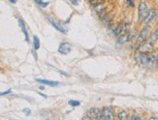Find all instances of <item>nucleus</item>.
I'll list each match as a JSON object with an SVG mask.
<instances>
[{"label":"nucleus","instance_id":"nucleus-20","mask_svg":"<svg viewBox=\"0 0 158 120\" xmlns=\"http://www.w3.org/2000/svg\"><path fill=\"white\" fill-rule=\"evenodd\" d=\"M126 1H127V4L130 7H133L134 6V1H133V0H126Z\"/></svg>","mask_w":158,"mask_h":120},{"label":"nucleus","instance_id":"nucleus-8","mask_svg":"<svg viewBox=\"0 0 158 120\" xmlns=\"http://www.w3.org/2000/svg\"><path fill=\"white\" fill-rule=\"evenodd\" d=\"M71 49H72L71 44L68 43V42H63V43H61L58 47V52L62 54H68V53H70Z\"/></svg>","mask_w":158,"mask_h":120},{"label":"nucleus","instance_id":"nucleus-9","mask_svg":"<svg viewBox=\"0 0 158 120\" xmlns=\"http://www.w3.org/2000/svg\"><path fill=\"white\" fill-rule=\"evenodd\" d=\"M102 118L104 119H109V120H113L114 119V114L112 110V109L110 107H104L102 110Z\"/></svg>","mask_w":158,"mask_h":120},{"label":"nucleus","instance_id":"nucleus-13","mask_svg":"<svg viewBox=\"0 0 158 120\" xmlns=\"http://www.w3.org/2000/svg\"><path fill=\"white\" fill-rule=\"evenodd\" d=\"M36 81L39 82V83H42V84H46V85H50V86H56V85H58V82H57V81H54L37 79Z\"/></svg>","mask_w":158,"mask_h":120},{"label":"nucleus","instance_id":"nucleus-15","mask_svg":"<svg viewBox=\"0 0 158 120\" xmlns=\"http://www.w3.org/2000/svg\"><path fill=\"white\" fill-rule=\"evenodd\" d=\"M118 117L120 119V120H126L128 119V114L125 111V110H121L118 112Z\"/></svg>","mask_w":158,"mask_h":120},{"label":"nucleus","instance_id":"nucleus-11","mask_svg":"<svg viewBox=\"0 0 158 120\" xmlns=\"http://www.w3.org/2000/svg\"><path fill=\"white\" fill-rule=\"evenodd\" d=\"M50 23H51V24H52L54 28H56V30H58L59 32L63 33V34L67 33V31L65 30V28H64L62 25H61L60 23H58L54 19H50Z\"/></svg>","mask_w":158,"mask_h":120},{"label":"nucleus","instance_id":"nucleus-22","mask_svg":"<svg viewBox=\"0 0 158 120\" xmlns=\"http://www.w3.org/2000/svg\"><path fill=\"white\" fill-rule=\"evenodd\" d=\"M9 93H11V89H9V90H7V91H5V92H1L0 93V95H7V94H9Z\"/></svg>","mask_w":158,"mask_h":120},{"label":"nucleus","instance_id":"nucleus-3","mask_svg":"<svg viewBox=\"0 0 158 120\" xmlns=\"http://www.w3.org/2000/svg\"><path fill=\"white\" fill-rule=\"evenodd\" d=\"M148 12V9L147 3L145 1L140 2L139 7H138V20H139V23H143V20L145 19Z\"/></svg>","mask_w":158,"mask_h":120},{"label":"nucleus","instance_id":"nucleus-12","mask_svg":"<svg viewBox=\"0 0 158 120\" xmlns=\"http://www.w3.org/2000/svg\"><path fill=\"white\" fill-rule=\"evenodd\" d=\"M19 26L22 28V31L23 33L24 34V38H25V41L28 43L29 42V37H28V32H27V29H26V26H25V23H23V20L22 19H19Z\"/></svg>","mask_w":158,"mask_h":120},{"label":"nucleus","instance_id":"nucleus-21","mask_svg":"<svg viewBox=\"0 0 158 120\" xmlns=\"http://www.w3.org/2000/svg\"><path fill=\"white\" fill-rule=\"evenodd\" d=\"M23 111H24V114H25L26 115H29V114H30V112H31V110H30L29 109H23Z\"/></svg>","mask_w":158,"mask_h":120},{"label":"nucleus","instance_id":"nucleus-7","mask_svg":"<svg viewBox=\"0 0 158 120\" xmlns=\"http://www.w3.org/2000/svg\"><path fill=\"white\" fill-rule=\"evenodd\" d=\"M88 117L90 119H102V110L96 108H92L88 110Z\"/></svg>","mask_w":158,"mask_h":120},{"label":"nucleus","instance_id":"nucleus-2","mask_svg":"<svg viewBox=\"0 0 158 120\" xmlns=\"http://www.w3.org/2000/svg\"><path fill=\"white\" fill-rule=\"evenodd\" d=\"M150 34V29H149V26L148 25H145L143 27V29L140 31L138 37H137V40H136V47L139 48L141 45H143V43L146 42V40L148 38Z\"/></svg>","mask_w":158,"mask_h":120},{"label":"nucleus","instance_id":"nucleus-1","mask_svg":"<svg viewBox=\"0 0 158 120\" xmlns=\"http://www.w3.org/2000/svg\"><path fill=\"white\" fill-rule=\"evenodd\" d=\"M157 39H158V31H154L153 33H150L145 43L138 48L139 52H150L152 51Z\"/></svg>","mask_w":158,"mask_h":120},{"label":"nucleus","instance_id":"nucleus-25","mask_svg":"<svg viewBox=\"0 0 158 120\" xmlns=\"http://www.w3.org/2000/svg\"><path fill=\"white\" fill-rule=\"evenodd\" d=\"M149 119H156V120H157V119H158V117H154V116H152V117H150Z\"/></svg>","mask_w":158,"mask_h":120},{"label":"nucleus","instance_id":"nucleus-10","mask_svg":"<svg viewBox=\"0 0 158 120\" xmlns=\"http://www.w3.org/2000/svg\"><path fill=\"white\" fill-rule=\"evenodd\" d=\"M118 45H121V44H124V43H126V42L130 41L133 36H131V34H130L128 31H126V32H123L120 35H118Z\"/></svg>","mask_w":158,"mask_h":120},{"label":"nucleus","instance_id":"nucleus-14","mask_svg":"<svg viewBox=\"0 0 158 120\" xmlns=\"http://www.w3.org/2000/svg\"><path fill=\"white\" fill-rule=\"evenodd\" d=\"M33 47H34V49H35V51L40 48V40L37 36H35V35L33 36Z\"/></svg>","mask_w":158,"mask_h":120},{"label":"nucleus","instance_id":"nucleus-6","mask_svg":"<svg viewBox=\"0 0 158 120\" xmlns=\"http://www.w3.org/2000/svg\"><path fill=\"white\" fill-rule=\"evenodd\" d=\"M157 60H158V51H153L149 53V61L147 68L153 69L157 66Z\"/></svg>","mask_w":158,"mask_h":120},{"label":"nucleus","instance_id":"nucleus-18","mask_svg":"<svg viewBox=\"0 0 158 120\" xmlns=\"http://www.w3.org/2000/svg\"><path fill=\"white\" fill-rule=\"evenodd\" d=\"M80 104H81V103H80L79 101H74V100L69 101V105L71 106V107H79Z\"/></svg>","mask_w":158,"mask_h":120},{"label":"nucleus","instance_id":"nucleus-23","mask_svg":"<svg viewBox=\"0 0 158 120\" xmlns=\"http://www.w3.org/2000/svg\"><path fill=\"white\" fill-rule=\"evenodd\" d=\"M70 1H71L72 4L75 5V6H77V5L79 4V1H78V0H70Z\"/></svg>","mask_w":158,"mask_h":120},{"label":"nucleus","instance_id":"nucleus-17","mask_svg":"<svg viewBox=\"0 0 158 120\" xmlns=\"http://www.w3.org/2000/svg\"><path fill=\"white\" fill-rule=\"evenodd\" d=\"M34 1H35V3L38 6L42 7V8H46V7H48V5H49V2H45L43 0H34Z\"/></svg>","mask_w":158,"mask_h":120},{"label":"nucleus","instance_id":"nucleus-26","mask_svg":"<svg viewBox=\"0 0 158 120\" xmlns=\"http://www.w3.org/2000/svg\"><path fill=\"white\" fill-rule=\"evenodd\" d=\"M157 66H158V60H157Z\"/></svg>","mask_w":158,"mask_h":120},{"label":"nucleus","instance_id":"nucleus-19","mask_svg":"<svg viewBox=\"0 0 158 120\" xmlns=\"http://www.w3.org/2000/svg\"><path fill=\"white\" fill-rule=\"evenodd\" d=\"M131 119H132V120H140V119H141V116L137 115V114H134V115L131 116Z\"/></svg>","mask_w":158,"mask_h":120},{"label":"nucleus","instance_id":"nucleus-4","mask_svg":"<svg viewBox=\"0 0 158 120\" xmlns=\"http://www.w3.org/2000/svg\"><path fill=\"white\" fill-rule=\"evenodd\" d=\"M138 63L143 67H148L149 61V54L148 52H139V55L137 56Z\"/></svg>","mask_w":158,"mask_h":120},{"label":"nucleus","instance_id":"nucleus-5","mask_svg":"<svg viewBox=\"0 0 158 120\" xmlns=\"http://www.w3.org/2000/svg\"><path fill=\"white\" fill-rule=\"evenodd\" d=\"M157 14H158V13H157V10L154 9V8L148 10V14H147V16H146L145 19L143 20V23H145V25H148L150 23L152 22V20H154V19H156Z\"/></svg>","mask_w":158,"mask_h":120},{"label":"nucleus","instance_id":"nucleus-24","mask_svg":"<svg viewBox=\"0 0 158 120\" xmlns=\"http://www.w3.org/2000/svg\"><path fill=\"white\" fill-rule=\"evenodd\" d=\"M17 1H18V0H10V2H11V3H13V4L17 3Z\"/></svg>","mask_w":158,"mask_h":120},{"label":"nucleus","instance_id":"nucleus-16","mask_svg":"<svg viewBox=\"0 0 158 120\" xmlns=\"http://www.w3.org/2000/svg\"><path fill=\"white\" fill-rule=\"evenodd\" d=\"M103 2H104V0H88V3L94 7L98 6L100 4H103Z\"/></svg>","mask_w":158,"mask_h":120}]
</instances>
